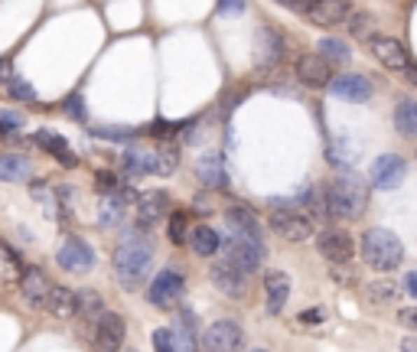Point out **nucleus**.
<instances>
[{
	"label": "nucleus",
	"mask_w": 417,
	"mask_h": 352,
	"mask_svg": "<svg viewBox=\"0 0 417 352\" xmlns=\"http://www.w3.org/2000/svg\"><path fill=\"white\" fill-rule=\"evenodd\" d=\"M56 261H59V267H66L69 274H88L95 267V251H92V245H88L85 238H66L62 248H59Z\"/></svg>",
	"instance_id": "nucleus-10"
},
{
	"label": "nucleus",
	"mask_w": 417,
	"mask_h": 352,
	"mask_svg": "<svg viewBox=\"0 0 417 352\" xmlns=\"http://www.w3.org/2000/svg\"><path fill=\"white\" fill-rule=\"evenodd\" d=\"M251 352H271V349H264V346H257V349H251Z\"/></svg>",
	"instance_id": "nucleus-52"
},
{
	"label": "nucleus",
	"mask_w": 417,
	"mask_h": 352,
	"mask_svg": "<svg viewBox=\"0 0 417 352\" xmlns=\"http://www.w3.org/2000/svg\"><path fill=\"white\" fill-rule=\"evenodd\" d=\"M362 261L372 267V271H381L388 274L395 267H401L404 261V245L401 238L388 229H369L362 235Z\"/></svg>",
	"instance_id": "nucleus-3"
},
{
	"label": "nucleus",
	"mask_w": 417,
	"mask_h": 352,
	"mask_svg": "<svg viewBox=\"0 0 417 352\" xmlns=\"http://www.w3.org/2000/svg\"><path fill=\"white\" fill-rule=\"evenodd\" d=\"M297 206H304L310 216H316V219H326V206H323V196L316 192V186H310L306 183L304 190H300V196H297Z\"/></svg>",
	"instance_id": "nucleus-36"
},
{
	"label": "nucleus",
	"mask_w": 417,
	"mask_h": 352,
	"mask_svg": "<svg viewBox=\"0 0 417 352\" xmlns=\"http://www.w3.org/2000/svg\"><path fill=\"white\" fill-rule=\"evenodd\" d=\"M330 281L339 287H352L355 281H359V271L349 265V261H342V265H332L330 267Z\"/></svg>",
	"instance_id": "nucleus-39"
},
{
	"label": "nucleus",
	"mask_w": 417,
	"mask_h": 352,
	"mask_svg": "<svg viewBox=\"0 0 417 352\" xmlns=\"http://www.w3.org/2000/svg\"><path fill=\"white\" fill-rule=\"evenodd\" d=\"M349 29L355 39H369L372 33H375V20H372L369 13H355V17L349 13Z\"/></svg>",
	"instance_id": "nucleus-40"
},
{
	"label": "nucleus",
	"mask_w": 417,
	"mask_h": 352,
	"mask_svg": "<svg viewBox=\"0 0 417 352\" xmlns=\"http://www.w3.org/2000/svg\"><path fill=\"white\" fill-rule=\"evenodd\" d=\"M352 13V0H313V7L306 10V17L316 27H339Z\"/></svg>",
	"instance_id": "nucleus-16"
},
{
	"label": "nucleus",
	"mask_w": 417,
	"mask_h": 352,
	"mask_svg": "<svg viewBox=\"0 0 417 352\" xmlns=\"http://www.w3.org/2000/svg\"><path fill=\"white\" fill-rule=\"evenodd\" d=\"M20 271H23V261L13 255V248L0 241V281H17Z\"/></svg>",
	"instance_id": "nucleus-35"
},
{
	"label": "nucleus",
	"mask_w": 417,
	"mask_h": 352,
	"mask_svg": "<svg viewBox=\"0 0 417 352\" xmlns=\"http://www.w3.org/2000/svg\"><path fill=\"white\" fill-rule=\"evenodd\" d=\"M395 124H398L401 137H417V105L411 98H404L395 111Z\"/></svg>",
	"instance_id": "nucleus-32"
},
{
	"label": "nucleus",
	"mask_w": 417,
	"mask_h": 352,
	"mask_svg": "<svg viewBox=\"0 0 417 352\" xmlns=\"http://www.w3.org/2000/svg\"><path fill=\"white\" fill-rule=\"evenodd\" d=\"M20 297H23V304L27 307H33V310H39L43 307V297H46V290H49V281L46 277V271L43 267H33V265H27L23 271H20Z\"/></svg>",
	"instance_id": "nucleus-15"
},
{
	"label": "nucleus",
	"mask_w": 417,
	"mask_h": 352,
	"mask_svg": "<svg viewBox=\"0 0 417 352\" xmlns=\"http://www.w3.org/2000/svg\"><path fill=\"white\" fill-rule=\"evenodd\" d=\"M20 127H23V115L20 111H0V137H10Z\"/></svg>",
	"instance_id": "nucleus-43"
},
{
	"label": "nucleus",
	"mask_w": 417,
	"mask_h": 352,
	"mask_svg": "<svg viewBox=\"0 0 417 352\" xmlns=\"http://www.w3.org/2000/svg\"><path fill=\"white\" fill-rule=\"evenodd\" d=\"M320 255L330 261V265H342V261H352L355 255V245H352L349 232H323L320 235Z\"/></svg>",
	"instance_id": "nucleus-18"
},
{
	"label": "nucleus",
	"mask_w": 417,
	"mask_h": 352,
	"mask_svg": "<svg viewBox=\"0 0 417 352\" xmlns=\"http://www.w3.org/2000/svg\"><path fill=\"white\" fill-rule=\"evenodd\" d=\"M398 320L408 326V330H414V326H417V310H414V307H404V310L398 314Z\"/></svg>",
	"instance_id": "nucleus-48"
},
{
	"label": "nucleus",
	"mask_w": 417,
	"mask_h": 352,
	"mask_svg": "<svg viewBox=\"0 0 417 352\" xmlns=\"http://www.w3.org/2000/svg\"><path fill=\"white\" fill-rule=\"evenodd\" d=\"M404 176H408V163H404V157H398V153H385V157H379V160L372 163L369 170V180L375 190H398L401 183H404Z\"/></svg>",
	"instance_id": "nucleus-9"
},
{
	"label": "nucleus",
	"mask_w": 417,
	"mask_h": 352,
	"mask_svg": "<svg viewBox=\"0 0 417 352\" xmlns=\"http://www.w3.org/2000/svg\"><path fill=\"white\" fill-rule=\"evenodd\" d=\"M225 222L232 235H241V238H257L261 241V222H257L255 209L245 206V202H232L225 209Z\"/></svg>",
	"instance_id": "nucleus-17"
},
{
	"label": "nucleus",
	"mask_w": 417,
	"mask_h": 352,
	"mask_svg": "<svg viewBox=\"0 0 417 352\" xmlns=\"http://www.w3.org/2000/svg\"><path fill=\"white\" fill-rule=\"evenodd\" d=\"M323 206H326V219H346L355 222L369 206V190L362 186L352 173H342L326 186L323 192Z\"/></svg>",
	"instance_id": "nucleus-2"
},
{
	"label": "nucleus",
	"mask_w": 417,
	"mask_h": 352,
	"mask_svg": "<svg viewBox=\"0 0 417 352\" xmlns=\"http://www.w3.org/2000/svg\"><path fill=\"white\" fill-rule=\"evenodd\" d=\"M3 72H7V66H3V62H0V76H3Z\"/></svg>",
	"instance_id": "nucleus-53"
},
{
	"label": "nucleus",
	"mask_w": 417,
	"mask_h": 352,
	"mask_svg": "<svg viewBox=\"0 0 417 352\" xmlns=\"http://www.w3.org/2000/svg\"><path fill=\"white\" fill-rule=\"evenodd\" d=\"M401 346H404V352H417V339H414V336H408Z\"/></svg>",
	"instance_id": "nucleus-51"
},
{
	"label": "nucleus",
	"mask_w": 417,
	"mask_h": 352,
	"mask_svg": "<svg viewBox=\"0 0 417 352\" xmlns=\"http://www.w3.org/2000/svg\"><path fill=\"white\" fill-rule=\"evenodd\" d=\"M127 352H137V349H127Z\"/></svg>",
	"instance_id": "nucleus-54"
},
{
	"label": "nucleus",
	"mask_w": 417,
	"mask_h": 352,
	"mask_svg": "<svg viewBox=\"0 0 417 352\" xmlns=\"http://www.w3.org/2000/svg\"><path fill=\"white\" fill-rule=\"evenodd\" d=\"M95 183H98V192H101V196H108V192H114V196H118V192H121V186H124V183L114 176V173H98Z\"/></svg>",
	"instance_id": "nucleus-46"
},
{
	"label": "nucleus",
	"mask_w": 417,
	"mask_h": 352,
	"mask_svg": "<svg viewBox=\"0 0 417 352\" xmlns=\"http://www.w3.org/2000/svg\"><path fill=\"white\" fill-rule=\"evenodd\" d=\"M39 310H46L52 320H72L76 316V290H69L62 284H49Z\"/></svg>",
	"instance_id": "nucleus-19"
},
{
	"label": "nucleus",
	"mask_w": 417,
	"mask_h": 352,
	"mask_svg": "<svg viewBox=\"0 0 417 352\" xmlns=\"http://www.w3.org/2000/svg\"><path fill=\"white\" fill-rule=\"evenodd\" d=\"M167 235H170L173 245H183L186 235H190V222H186V212H170V225H167Z\"/></svg>",
	"instance_id": "nucleus-38"
},
{
	"label": "nucleus",
	"mask_w": 417,
	"mask_h": 352,
	"mask_svg": "<svg viewBox=\"0 0 417 352\" xmlns=\"http://www.w3.org/2000/svg\"><path fill=\"white\" fill-rule=\"evenodd\" d=\"M183 290H186V277H183V271L176 265H170L150 281L147 300L153 307H160V310H170V307H176L183 300Z\"/></svg>",
	"instance_id": "nucleus-6"
},
{
	"label": "nucleus",
	"mask_w": 417,
	"mask_h": 352,
	"mask_svg": "<svg viewBox=\"0 0 417 352\" xmlns=\"http://www.w3.org/2000/svg\"><path fill=\"white\" fill-rule=\"evenodd\" d=\"M199 323H196V316L186 310V314L176 316V323H173V339H176V352H199Z\"/></svg>",
	"instance_id": "nucleus-24"
},
{
	"label": "nucleus",
	"mask_w": 417,
	"mask_h": 352,
	"mask_svg": "<svg viewBox=\"0 0 417 352\" xmlns=\"http://www.w3.org/2000/svg\"><path fill=\"white\" fill-rule=\"evenodd\" d=\"M33 176V167H29L27 157L20 153H0V180L3 183H27Z\"/></svg>",
	"instance_id": "nucleus-26"
},
{
	"label": "nucleus",
	"mask_w": 417,
	"mask_h": 352,
	"mask_svg": "<svg viewBox=\"0 0 417 352\" xmlns=\"http://www.w3.org/2000/svg\"><path fill=\"white\" fill-rule=\"evenodd\" d=\"M124 212H127V202H124L121 196H114V192L101 196V206H98V222H101V229H118L124 222Z\"/></svg>",
	"instance_id": "nucleus-28"
},
{
	"label": "nucleus",
	"mask_w": 417,
	"mask_h": 352,
	"mask_svg": "<svg viewBox=\"0 0 417 352\" xmlns=\"http://www.w3.org/2000/svg\"><path fill=\"white\" fill-rule=\"evenodd\" d=\"M124 333H127V326H124V316H121V314H108V310H104V314L95 320V343H98V352H121Z\"/></svg>",
	"instance_id": "nucleus-13"
},
{
	"label": "nucleus",
	"mask_w": 417,
	"mask_h": 352,
	"mask_svg": "<svg viewBox=\"0 0 417 352\" xmlns=\"http://www.w3.org/2000/svg\"><path fill=\"white\" fill-rule=\"evenodd\" d=\"M199 180L206 183L208 190H225L228 186V173H225V163L218 153H206L199 160Z\"/></svg>",
	"instance_id": "nucleus-25"
},
{
	"label": "nucleus",
	"mask_w": 417,
	"mask_h": 352,
	"mask_svg": "<svg viewBox=\"0 0 417 352\" xmlns=\"http://www.w3.org/2000/svg\"><path fill=\"white\" fill-rule=\"evenodd\" d=\"M218 251L225 255L228 265H235L238 271H245V274H255V271H261V265H264V255H267L264 245H261L257 238H241V235L222 238Z\"/></svg>",
	"instance_id": "nucleus-5"
},
{
	"label": "nucleus",
	"mask_w": 417,
	"mask_h": 352,
	"mask_svg": "<svg viewBox=\"0 0 417 352\" xmlns=\"http://www.w3.org/2000/svg\"><path fill=\"white\" fill-rule=\"evenodd\" d=\"M62 111H66L72 121H85L88 118V111H85V98L78 95V92H72V95L62 101Z\"/></svg>",
	"instance_id": "nucleus-42"
},
{
	"label": "nucleus",
	"mask_w": 417,
	"mask_h": 352,
	"mask_svg": "<svg viewBox=\"0 0 417 352\" xmlns=\"http://www.w3.org/2000/svg\"><path fill=\"white\" fill-rule=\"evenodd\" d=\"M208 274H212V284H215L225 297H232V300H241V297H248V274H245V271H238L235 265H228L225 258H222V261H215Z\"/></svg>",
	"instance_id": "nucleus-12"
},
{
	"label": "nucleus",
	"mask_w": 417,
	"mask_h": 352,
	"mask_svg": "<svg viewBox=\"0 0 417 352\" xmlns=\"http://www.w3.org/2000/svg\"><path fill=\"white\" fill-rule=\"evenodd\" d=\"M264 294H267V314H281L290 300V277L284 271H271L264 277Z\"/></svg>",
	"instance_id": "nucleus-23"
},
{
	"label": "nucleus",
	"mask_w": 417,
	"mask_h": 352,
	"mask_svg": "<svg viewBox=\"0 0 417 352\" xmlns=\"http://www.w3.org/2000/svg\"><path fill=\"white\" fill-rule=\"evenodd\" d=\"M320 56L326 59V62H349L352 59V49H349V43H342V39H336V36H326V39H320Z\"/></svg>",
	"instance_id": "nucleus-33"
},
{
	"label": "nucleus",
	"mask_w": 417,
	"mask_h": 352,
	"mask_svg": "<svg viewBox=\"0 0 417 352\" xmlns=\"http://www.w3.org/2000/svg\"><path fill=\"white\" fill-rule=\"evenodd\" d=\"M199 346L206 352H241L245 349V333L235 320H218V323L202 330Z\"/></svg>",
	"instance_id": "nucleus-7"
},
{
	"label": "nucleus",
	"mask_w": 417,
	"mask_h": 352,
	"mask_svg": "<svg viewBox=\"0 0 417 352\" xmlns=\"http://www.w3.org/2000/svg\"><path fill=\"white\" fill-rule=\"evenodd\" d=\"M284 39H281V33H274L271 27L257 29V39H255V62L257 69H274L284 62Z\"/></svg>",
	"instance_id": "nucleus-14"
},
{
	"label": "nucleus",
	"mask_w": 417,
	"mask_h": 352,
	"mask_svg": "<svg viewBox=\"0 0 417 352\" xmlns=\"http://www.w3.org/2000/svg\"><path fill=\"white\" fill-rule=\"evenodd\" d=\"M297 78H300L306 88H326L332 78L330 62H326L320 52H316V56H300L297 59Z\"/></svg>",
	"instance_id": "nucleus-21"
},
{
	"label": "nucleus",
	"mask_w": 417,
	"mask_h": 352,
	"mask_svg": "<svg viewBox=\"0 0 417 352\" xmlns=\"http://www.w3.org/2000/svg\"><path fill=\"white\" fill-rule=\"evenodd\" d=\"M277 3H284V7L297 10V13H306V10L313 7V0H277Z\"/></svg>",
	"instance_id": "nucleus-49"
},
{
	"label": "nucleus",
	"mask_w": 417,
	"mask_h": 352,
	"mask_svg": "<svg viewBox=\"0 0 417 352\" xmlns=\"http://www.w3.org/2000/svg\"><path fill=\"white\" fill-rule=\"evenodd\" d=\"M176 163H180V150L170 147V143L153 153V173H157V176H173V173H176Z\"/></svg>",
	"instance_id": "nucleus-34"
},
{
	"label": "nucleus",
	"mask_w": 417,
	"mask_h": 352,
	"mask_svg": "<svg viewBox=\"0 0 417 352\" xmlns=\"http://www.w3.org/2000/svg\"><path fill=\"white\" fill-rule=\"evenodd\" d=\"M274 212H271V229L277 232L281 238L287 241H306L313 235V222L306 212L297 209V202H287V199H271Z\"/></svg>",
	"instance_id": "nucleus-4"
},
{
	"label": "nucleus",
	"mask_w": 417,
	"mask_h": 352,
	"mask_svg": "<svg viewBox=\"0 0 417 352\" xmlns=\"http://www.w3.org/2000/svg\"><path fill=\"white\" fill-rule=\"evenodd\" d=\"M369 49H372V56L379 59L385 69H391V72H408V69L414 66V62H411V52L404 49V43L388 36V33H372Z\"/></svg>",
	"instance_id": "nucleus-8"
},
{
	"label": "nucleus",
	"mask_w": 417,
	"mask_h": 352,
	"mask_svg": "<svg viewBox=\"0 0 417 352\" xmlns=\"http://www.w3.org/2000/svg\"><path fill=\"white\" fill-rule=\"evenodd\" d=\"M190 248L196 251L199 258H208V255H218V245H222V235L215 229H208V225H196V229L186 235Z\"/></svg>",
	"instance_id": "nucleus-27"
},
{
	"label": "nucleus",
	"mask_w": 417,
	"mask_h": 352,
	"mask_svg": "<svg viewBox=\"0 0 417 352\" xmlns=\"http://www.w3.org/2000/svg\"><path fill=\"white\" fill-rule=\"evenodd\" d=\"M95 137H101V141H111V143H131L137 134L131 131V127H114V124H101V127H95Z\"/></svg>",
	"instance_id": "nucleus-37"
},
{
	"label": "nucleus",
	"mask_w": 417,
	"mask_h": 352,
	"mask_svg": "<svg viewBox=\"0 0 417 352\" xmlns=\"http://www.w3.org/2000/svg\"><path fill=\"white\" fill-rule=\"evenodd\" d=\"M297 323L306 326V330H310V326H323L326 323V310H323V307H310V310H304V314L297 316Z\"/></svg>",
	"instance_id": "nucleus-44"
},
{
	"label": "nucleus",
	"mask_w": 417,
	"mask_h": 352,
	"mask_svg": "<svg viewBox=\"0 0 417 352\" xmlns=\"http://www.w3.org/2000/svg\"><path fill=\"white\" fill-rule=\"evenodd\" d=\"M7 92H10V98H17V101H36V88L29 85L27 78H10Z\"/></svg>",
	"instance_id": "nucleus-41"
},
{
	"label": "nucleus",
	"mask_w": 417,
	"mask_h": 352,
	"mask_svg": "<svg viewBox=\"0 0 417 352\" xmlns=\"http://www.w3.org/2000/svg\"><path fill=\"white\" fill-rule=\"evenodd\" d=\"M218 13L222 17H241L245 13V0H218Z\"/></svg>",
	"instance_id": "nucleus-47"
},
{
	"label": "nucleus",
	"mask_w": 417,
	"mask_h": 352,
	"mask_svg": "<svg viewBox=\"0 0 417 352\" xmlns=\"http://www.w3.org/2000/svg\"><path fill=\"white\" fill-rule=\"evenodd\" d=\"M398 297H401V290L395 281H369V284H365V300H369V304L388 307V304H395Z\"/></svg>",
	"instance_id": "nucleus-30"
},
{
	"label": "nucleus",
	"mask_w": 417,
	"mask_h": 352,
	"mask_svg": "<svg viewBox=\"0 0 417 352\" xmlns=\"http://www.w3.org/2000/svg\"><path fill=\"white\" fill-rule=\"evenodd\" d=\"M121 167L127 176H147V173H153V153H143V150H124L121 157Z\"/></svg>",
	"instance_id": "nucleus-31"
},
{
	"label": "nucleus",
	"mask_w": 417,
	"mask_h": 352,
	"mask_svg": "<svg viewBox=\"0 0 417 352\" xmlns=\"http://www.w3.org/2000/svg\"><path fill=\"white\" fill-rule=\"evenodd\" d=\"M326 88L332 92V98L355 101V105H362V101H369V98L375 95V85H372L365 76H359V72H342L339 78H330Z\"/></svg>",
	"instance_id": "nucleus-11"
},
{
	"label": "nucleus",
	"mask_w": 417,
	"mask_h": 352,
	"mask_svg": "<svg viewBox=\"0 0 417 352\" xmlns=\"http://www.w3.org/2000/svg\"><path fill=\"white\" fill-rule=\"evenodd\" d=\"M104 314V304L95 290H76V316H82L85 323H95Z\"/></svg>",
	"instance_id": "nucleus-29"
},
{
	"label": "nucleus",
	"mask_w": 417,
	"mask_h": 352,
	"mask_svg": "<svg viewBox=\"0 0 417 352\" xmlns=\"http://www.w3.org/2000/svg\"><path fill=\"white\" fill-rule=\"evenodd\" d=\"M33 141H36V147H43L46 153H52V157H56V160L62 163L66 170H76V167H78V157L72 153V147H69V141L62 137V134H56V131H36V137H33Z\"/></svg>",
	"instance_id": "nucleus-22"
},
{
	"label": "nucleus",
	"mask_w": 417,
	"mask_h": 352,
	"mask_svg": "<svg viewBox=\"0 0 417 352\" xmlns=\"http://www.w3.org/2000/svg\"><path fill=\"white\" fill-rule=\"evenodd\" d=\"M134 206H137V216H141V229H150L153 222L170 209V196L163 190H147L134 196Z\"/></svg>",
	"instance_id": "nucleus-20"
},
{
	"label": "nucleus",
	"mask_w": 417,
	"mask_h": 352,
	"mask_svg": "<svg viewBox=\"0 0 417 352\" xmlns=\"http://www.w3.org/2000/svg\"><path fill=\"white\" fill-rule=\"evenodd\" d=\"M153 349L157 352H176V339H173L170 330H153Z\"/></svg>",
	"instance_id": "nucleus-45"
},
{
	"label": "nucleus",
	"mask_w": 417,
	"mask_h": 352,
	"mask_svg": "<svg viewBox=\"0 0 417 352\" xmlns=\"http://www.w3.org/2000/svg\"><path fill=\"white\" fill-rule=\"evenodd\" d=\"M153 267V241L143 229H131L114 248V277L124 290H137Z\"/></svg>",
	"instance_id": "nucleus-1"
},
{
	"label": "nucleus",
	"mask_w": 417,
	"mask_h": 352,
	"mask_svg": "<svg viewBox=\"0 0 417 352\" xmlns=\"http://www.w3.org/2000/svg\"><path fill=\"white\" fill-rule=\"evenodd\" d=\"M404 297H411V300L417 297V277H414V274L404 277Z\"/></svg>",
	"instance_id": "nucleus-50"
}]
</instances>
